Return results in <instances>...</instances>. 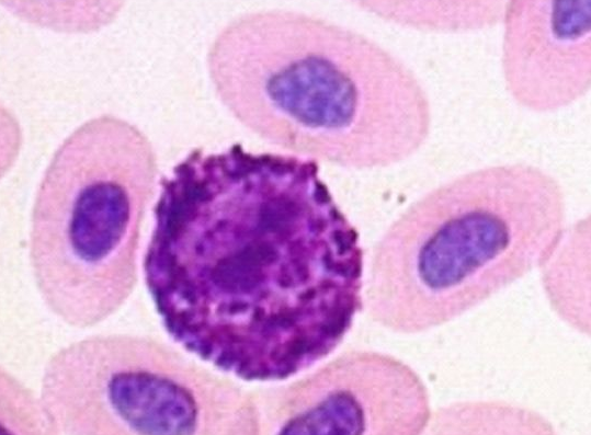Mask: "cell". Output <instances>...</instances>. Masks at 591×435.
<instances>
[{
	"mask_svg": "<svg viewBox=\"0 0 591 435\" xmlns=\"http://www.w3.org/2000/svg\"><path fill=\"white\" fill-rule=\"evenodd\" d=\"M159 186L143 268L175 343L246 381L288 379L341 344L363 250L317 161L195 148Z\"/></svg>",
	"mask_w": 591,
	"mask_h": 435,
	"instance_id": "1",
	"label": "cell"
},
{
	"mask_svg": "<svg viewBox=\"0 0 591 435\" xmlns=\"http://www.w3.org/2000/svg\"><path fill=\"white\" fill-rule=\"evenodd\" d=\"M213 89L245 128L292 154L352 170L396 165L427 142L418 76L363 33L289 9L242 13L206 56Z\"/></svg>",
	"mask_w": 591,
	"mask_h": 435,
	"instance_id": "2",
	"label": "cell"
},
{
	"mask_svg": "<svg viewBox=\"0 0 591 435\" xmlns=\"http://www.w3.org/2000/svg\"><path fill=\"white\" fill-rule=\"evenodd\" d=\"M566 220L565 191L538 165L459 174L413 201L380 236L363 307L393 333L444 325L541 268Z\"/></svg>",
	"mask_w": 591,
	"mask_h": 435,
	"instance_id": "3",
	"label": "cell"
},
{
	"mask_svg": "<svg viewBox=\"0 0 591 435\" xmlns=\"http://www.w3.org/2000/svg\"><path fill=\"white\" fill-rule=\"evenodd\" d=\"M157 175L149 138L111 114L83 122L53 153L33 201L29 260L41 299L65 324L94 327L132 295Z\"/></svg>",
	"mask_w": 591,
	"mask_h": 435,
	"instance_id": "4",
	"label": "cell"
},
{
	"mask_svg": "<svg viewBox=\"0 0 591 435\" xmlns=\"http://www.w3.org/2000/svg\"><path fill=\"white\" fill-rule=\"evenodd\" d=\"M48 435H258V396L150 336L83 337L46 362Z\"/></svg>",
	"mask_w": 591,
	"mask_h": 435,
	"instance_id": "5",
	"label": "cell"
},
{
	"mask_svg": "<svg viewBox=\"0 0 591 435\" xmlns=\"http://www.w3.org/2000/svg\"><path fill=\"white\" fill-rule=\"evenodd\" d=\"M258 400L262 431L282 435H418L432 416L420 376L368 350L344 352Z\"/></svg>",
	"mask_w": 591,
	"mask_h": 435,
	"instance_id": "6",
	"label": "cell"
},
{
	"mask_svg": "<svg viewBox=\"0 0 591 435\" xmlns=\"http://www.w3.org/2000/svg\"><path fill=\"white\" fill-rule=\"evenodd\" d=\"M501 23L502 78L518 105L553 113L589 92L590 0H509Z\"/></svg>",
	"mask_w": 591,
	"mask_h": 435,
	"instance_id": "7",
	"label": "cell"
},
{
	"mask_svg": "<svg viewBox=\"0 0 591 435\" xmlns=\"http://www.w3.org/2000/svg\"><path fill=\"white\" fill-rule=\"evenodd\" d=\"M590 218L566 227L553 254L542 265L544 289L557 314L589 333Z\"/></svg>",
	"mask_w": 591,
	"mask_h": 435,
	"instance_id": "8",
	"label": "cell"
},
{
	"mask_svg": "<svg viewBox=\"0 0 591 435\" xmlns=\"http://www.w3.org/2000/svg\"><path fill=\"white\" fill-rule=\"evenodd\" d=\"M505 0L356 1L363 11L387 22L430 33H467L501 23Z\"/></svg>",
	"mask_w": 591,
	"mask_h": 435,
	"instance_id": "9",
	"label": "cell"
},
{
	"mask_svg": "<svg viewBox=\"0 0 591 435\" xmlns=\"http://www.w3.org/2000/svg\"><path fill=\"white\" fill-rule=\"evenodd\" d=\"M432 433H553L539 414L502 402H459L432 414Z\"/></svg>",
	"mask_w": 591,
	"mask_h": 435,
	"instance_id": "10",
	"label": "cell"
},
{
	"mask_svg": "<svg viewBox=\"0 0 591 435\" xmlns=\"http://www.w3.org/2000/svg\"><path fill=\"white\" fill-rule=\"evenodd\" d=\"M0 380L1 434H48L39 396L3 369Z\"/></svg>",
	"mask_w": 591,
	"mask_h": 435,
	"instance_id": "11",
	"label": "cell"
}]
</instances>
